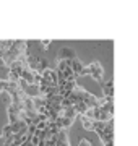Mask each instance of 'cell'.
I'll list each match as a JSON object with an SVG mask.
<instances>
[{"label": "cell", "instance_id": "1", "mask_svg": "<svg viewBox=\"0 0 138 146\" xmlns=\"http://www.w3.org/2000/svg\"><path fill=\"white\" fill-rule=\"evenodd\" d=\"M28 50V42L26 41H13V46L5 50L3 54H0V62L5 67H10L13 62L20 60L21 57H25V54Z\"/></svg>", "mask_w": 138, "mask_h": 146}, {"label": "cell", "instance_id": "2", "mask_svg": "<svg viewBox=\"0 0 138 146\" xmlns=\"http://www.w3.org/2000/svg\"><path fill=\"white\" fill-rule=\"evenodd\" d=\"M83 75H90V76H93V78L96 80V81H99V83H102V76H104V68H102V65L99 62H93L90 63L88 67L83 68V73H81V76Z\"/></svg>", "mask_w": 138, "mask_h": 146}, {"label": "cell", "instance_id": "3", "mask_svg": "<svg viewBox=\"0 0 138 146\" xmlns=\"http://www.w3.org/2000/svg\"><path fill=\"white\" fill-rule=\"evenodd\" d=\"M39 86H57V73L52 68H46L41 72V83Z\"/></svg>", "mask_w": 138, "mask_h": 146}, {"label": "cell", "instance_id": "4", "mask_svg": "<svg viewBox=\"0 0 138 146\" xmlns=\"http://www.w3.org/2000/svg\"><path fill=\"white\" fill-rule=\"evenodd\" d=\"M7 112H8V123H16L23 120V107L21 104H13L7 106Z\"/></svg>", "mask_w": 138, "mask_h": 146}, {"label": "cell", "instance_id": "5", "mask_svg": "<svg viewBox=\"0 0 138 146\" xmlns=\"http://www.w3.org/2000/svg\"><path fill=\"white\" fill-rule=\"evenodd\" d=\"M98 135H99V138H101V141L104 143V145H107V143H114V127H112V120L106 122L104 130H101Z\"/></svg>", "mask_w": 138, "mask_h": 146}, {"label": "cell", "instance_id": "6", "mask_svg": "<svg viewBox=\"0 0 138 146\" xmlns=\"http://www.w3.org/2000/svg\"><path fill=\"white\" fill-rule=\"evenodd\" d=\"M57 58L58 60H73V58H76V52L72 47H62L57 54Z\"/></svg>", "mask_w": 138, "mask_h": 146}, {"label": "cell", "instance_id": "7", "mask_svg": "<svg viewBox=\"0 0 138 146\" xmlns=\"http://www.w3.org/2000/svg\"><path fill=\"white\" fill-rule=\"evenodd\" d=\"M70 68H72V72H73V75H75V78H76V76H81L85 65L81 63L80 58L76 57V58H73V60H70Z\"/></svg>", "mask_w": 138, "mask_h": 146}, {"label": "cell", "instance_id": "8", "mask_svg": "<svg viewBox=\"0 0 138 146\" xmlns=\"http://www.w3.org/2000/svg\"><path fill=\"white\" fill-rule=\"evenodd\" d=\"M54 146H70V141H68V133L67 130H60L55 135V145Z\"/></svg>", "mask_w": 138, "mask_h": 146}, {"label": "cell", "instance_id": "9", "mask_svg": "<svg viewBox=\"0 0 138 146\" xmlns=\"http://www.w3.org/2000/svg\"><path fill=\"white\" fill-rule=\"evenodd\" d=\"M54 122H55V125H57L60 130H68L70 127L73 125V120H70V119H67V117H64L62 114L58 115Z\"/></svg>", "mask_w": 138, "mask_h": 146}, {"label": "cell", "instance_id": "10", "mask_svg": "<svg viewBox=\"0 0 138 146\" xmlns=\"http://www.w3.org/2000/svg\"><path fill=\"white\" fill-rule=\"evenodd\" d=\"M102 93L106 98H112L114 96V81H106L102 83Z\"/></svg>", "mask_w": 138, "mask_h": 146}, {"label": "cell", "instance_id": "11", "mask_svg": "<svg viewBox=\"0 0 138 146\" xmlns=\"http://www.w3.org/2000/svg\"><path fill=\"white\" fill-rule=\"evenodd\" d=\"M62 115L64 117H67V119H70V120H76V117H78V114H76V110L73 109V106L72 107H67V109H64L62 110Z\"/></svg>", "mask_w": 138, "mask_h": 146}, {"label": "cell", "instance_id": "12", "mask_svg": "<svg viewBox=\"0 0 138 146\" xmlns=\"http://www.w3.org/2000/svg\"><path fill=\"white\" fill-rule=\"evenodd\" d=\"M81 123H83V128L86 131H93L94 130V122L90 119H86V117H81Z\"/></svg>", "mask_w": 138, "mask_h": 146}, {"label": "cell", "instance_id": "13", "mask_svg": "<svg viewBox=\"0 0 138 146\" xmlns=\"http://www.w3.org/2000/svg\"><path fill=\"white\" fill-rule=\"evenodd\" d=\"M58 131H60V128L55 125V122H49V125H47V133L49 135L54 136V135H57Z\"/></svg>", "mask_w": 138, "mask_h": 146}, {"label": "cell", "instance_id": "14", "mask_svg": "<svg viewBox=\"0 0 138 146\" xmlns=\"http://www.w3.org/2000/svg\"><path fill=\"white\" fill-rule=\"evenodd\" d=\"M0 98H2V101H3L7 106L11 104V98H10V94L8 93H0Z\"/></svg>", "mask_w": 138, "mask_h": 146}, {"label": "cell", "instance_id": "15", "mask_svg": "<svg viewBox=\"0 0 138 146\" xmlns=\"http://www.w3.org/2000/svg\"><path fill=\"white\" fill-rule=\"evenodd\" d=\"M78 146H93V145H91L88 140H85V138H83V140L80 141V145H78Z\"/></svg>", "mask_w": 138, "mask_h": 146}, {"label": "cell", "instance_id": "16", "mask_svg": "<svg viewBox=\"0 0 138 146\" xmlns=\"http://www.w3.org/2000/svg\"><path fill=\"white\" fill-rule=\"evenodd\" d=\"M49 44H50V41H49V39H44V41H42V46H44V49H47V47H49Z\"/></svg>", "mask_w": 138, "mask_h": 146}, {"label": "cell", "instance_id": "17", "mask_svg": "<svg viewBox=\"0 0 138 146\" xmlns=\"http://www.w3.org/2000/svg\"><path fill=\"white\" fill-rule=\"evenodd\" d=\"M5 143H7V141H5V138H3V136L0 135V146H5Z\"/></svg>", "mask_w": 138, "mask_h": 146}, {"label": "cell", "instance_id": "18", "mask_svg": "<svg viewBox=\"0 0 138 146\" xmlns=\"http://www.w3.org/2000/svg\"><path fill=\"white\" fill-rule=\"evenodd\" d=\"M21 146H33V145L29 143V141H28V143H25V145H21Z\"/></svg>", "mask_w": 138, "mask_h": 146}, {"label": "cell", "instance_id": "19", "mask_svg": "<svg viewBox=\"0 0 138 146\" xmlns=\"http://www.w3.org/2000/svg\"><path fill=\"white\" fill-rule=\"evenodd\" d=\"M112 145H114V143H107V145H104V146H112Z\"/></svg>", "mask_w": 138, "mask_h": 146}]
</instances>
